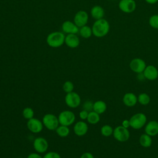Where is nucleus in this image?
<instances>
[{"label":"nucleus","instance_id":"f257e3e1","mask_svg":"<svg viewBox=\"0 0 158 158\" xmlns=\"http://www.w3.org/2000/svg\"><path fill=\"white\" fill-rule=\"evenodd\" d=\"M93 35L97 38H102L106 36L110 30V25L108 21L104 19L96 20L92 26Z\"/></svg>","mask_w":158,"mask_h":158},{"label":"nucleus","instance_id":"f03ea898","mask_svg":"<svg viewBox=\"0 0 158 158\" xmlns=\"http://www.w3.org/2000/svg\"><path fill=\"white\" fill-rule=\"evenodd\" d=\"M65 36L61 31H53L46 37V43L49 46L52 48H57L65 43Z\"/></svg>","mask_w":158,"mask_h":158},{"label":"nucleus","instance_id":"7ed1b4c3","mask_svg":"<svg viewBox=\"0 0 158 158\" xmlns=\"http://www.w3.org/2000/svg\"><path fill=\"white\" fill-rule=\"evenodd\" d=\"M129 120L130 127L133 129L138 130L144 126L147 121V117L143 113H137L134 114Z\"/></svg>","mask_w":158,"mask_h":158},{"label":"nucleus","instance_id":"20e7f679","mask_svg":"<svg viewBox=\"0 0 158 158\" xmlns=\"http://www.w3.org/2000/svg\"><path fill=\"white\" fill-rule=\"evenodd\" d=\"M43 125L49 130H56L59 125L58 117L52 114H45L42 119Z\"/></svg>","mask_w":158,"mask_h":158},{"label":"nucleus","instance_id":"39448f33","mask_svg":"<svg viewBox=\"0 0 158 158\" xmlns=\"http://www.w3.org/2000/svg\"><path fill=\"white\" fill-rule=\"evenodd\" d=\"M58 120L60 125L70 126L75 122V115L70 110H63L58 115Z\"/></svg>","mask_w":158,"mask_h":158},{"label":"nucleus","instance_id":"423d86ee","mask_svg":"<svg viewBox=\"0 0 158 158\" xmlns=\"http://www.w3.org/2000/svg\"><path fill=\"white\" fill-rule=\"evenodd\" d=\"M65 102L70 108L78 107L81 104V98L80 95L73 91L68 93L65 96Z\"/></svg>","mask_w":158,"mask_h":158},{"label":"nucleus","instance_id":"0eeeda50","mask_svg":"<svg viewBox=\"0 0 158 158\" xmlns=\"http://www.w3.org/2000/svg\"><path fill=\"white\" fill-rule=\"evenodd\" d=\"M113 136L114 138L119 142H125L130 138V132L128 128L122 125L118 126L114 129Z\"/></svg>","mask_w":158,"mask_h":158},{"label":"nucleus","instance_id":"6e6552de","mask_svg":"<svg viewBox=\"0 0 158 158\" xmlns=\"http://www.w3.org/2000/svg\"><path fill=\"white\" fill-rule=\"evenodd\" d=\"M88 14L83 10L78 11L74 15L73 22L78 27H81L86 25L88 22Z\"/></svg>","mask_w":158,"mask_h":158},{"label":"nucleus","instance_id":"1a4fd4ad","mask_svg":"<svg viewBox=\"0 0 158 158\" xmlns=\"http://www.w3.org/2000/svg\"><path fill=\"white\" fill-rule=\"evenodd\" d=\"M49 147L48 141L43 137H38L33 141L34 149L38 153H44L47 151Z\"/></svg>","mask_w":158,"mask_h":158},{"label":"nucleus","instance_id":"9d476101","mask_svg":"<svg viewBox=\"0 0 158 158\" xmlns=\"http://www.w3.org/2000/svg\"><path fill=\"white\" fill-rule=\"evenodd\" d=\"M27 126L28 129L31 133H39L42 131L44 125L41 120L33 117L31 119L28 120Z\"/></svg>","mask_w":158,"mask_h":158},{"label":"nucleus","instance_id":"9b49d317","mask_svg":"<svg viewBox=\"0 0 158 158\" xmlns=\"http://www.w3.org/2000/svg\"><path fill=\"white\" fill-rule=\"evenodd\" d=\"M118 7L121 11L125 13H131L135 10L136 4L135 0H120Z\"/></svg>","mask_w":158,"mask_h":158},{"label":"nucleus","instance_id":"f8f14e48","mask_svg":"<svg viewBox=\"0 0 158 158\" xmlns=\"http://www.w3.org/2000/svg\"><path fill=\"white\" fill-rule=\"evenodd\" d=\"M129 65L130 69L136 73L143 72L146 67L144 60L140 58H135L132 59L130 61Z\"/></svg>","mask_w":158,"mask_h":158},{"label":"nucleus","instance_id":"ddd939ff","mask_svg":"<svg viewBox=\"0 0 158 158\" xmlns=\"http://www.w3.org/2000/svg\"><path fill=\"white\" fill-rule=\"evenodd\" d=\"M88 130V124L84 121H78L73 126L74 133L78 136H83Z\"/></svg>","mask_w":158,"mask_h":158},{"label":"nucleus","instance_id":"4468645a","mask_svg":"<svg viewBox=\"0 0 158 158\" xmlns=\"http://www.w3.org/2000/svg\"><path fill=\"white\" fill-rule=\"evenodd\" d=\"M61 27L63 32L67 34H77L79 31V27L70 20L64 22Z\"/></svg>","mask_w":158,"mask_h":158},{"label":"nucleus","instance_id":"2eb2a0df","mask_svg":"<svg viewBox=\"0 0 158 158\" xmlns=\"http://www.w3.org/2000/svg\"><path fill=\"white\" fill-rule=\"evenodd\" d=\"M143 73L146 79L149 80H154L158 77V70L152 65H146Z\"/></svg>","mask_w":158,"mask_h":158},{"label":"nucleus","instance_id":"dca6fc26","mask_svg":"<svg viewBox=\"0 0 158 158\" xmlns=\"http://www.w3.org/2000/svg\"><path fill=\"white\" fill-rule=\"evenodd\" d=\"M65 43L70 48H76L80 44V39L77 34H67L65 38Z\"/></svg>","mask_w":158,"mask_h":158},{"label":"nucleus","instance_id":"f3484780","mask_svg":"<svg viewBox=\"0 0 158 158\" xmlns=\"http://www.w3.org/2000/svg\"><path fill=\"white\" fill-rule=\"evenodd\" d=\"M145 133L151 136H154L158 134V122L156 120L149 121L144 128Z\"/></svg>","mask_w":158,"mask_h":158},{"label":"nucleus","instance_id":"a211bd4d","mask_svg":"<svg viewBox=\"0 0 158 158\" xmlns=\"http://www.w3.org/2000/svg\"><path fill=\"white\" fill-rule=\"evenodd\" d=\"M138 102V97L133 93H127L123 97V104L128 107H133Z\"/></svg>","mask_w":158,"mask_h":158},{"label":"nucleus","instance_id":"6ab92c4d","mask_svg":"<svg viewBox=\"0 0 158 158\" xmlns=\"http://www.w3.org/2000/svg\"><path fill=\"white\" fill-rule=\"evenodd\" d=\"M90 14L91 17L96 20L102 19L104 15L105 12L104 9L101 6L99 5H96L91 9Z\"/></svg>","mask_w":158,"mask_h":158},{"label":"nucleus","instance_id":"aec40b11","mask_svg":"<svg viewBox=\"0 0 158 158\" xmlns=\"http://www.w3.org/2000/svg\"><path fill=\"white\" fill-rule=\"evenodd\" d=\"M107 109V105L103 101H96L93 103V110L99 114H103Z\"/></svg>","mask_w":158,"mask_h":158},{"label":"nucleus","instance_id":"412c9836","mask_svg":"<svg viewBox=\"0 0 158 158\" xmlns=\"http://www.w3.org/2000/svg\"><path fill=\"white\" fill-rule=\"evenodd\" d=\"M78 33H80V36L85 39H88L91 36L93 35V31H92V28L88 26V25H84L81 27L80 28Z\"/></svg>","mask_w":158,"mask_h":158},{"label":"nucleus","instance_id":"4be33fe9","mask_svg":"<svg viewBox=\"0 0 158 158\" xmlns=\"http://www.w3.org/2000/svg\"><path fill=\"white\" fill-rule=\"evenodd\" d=\"M139 143L144 148H149L152 144L151 136L146 133L142 134L139 137Z\"/></svg>","mask_w":158,"mask_h":158},{"label":"nucleus","instance_id":"5701e85b","mask_svg":"<svg viewBox=\"0 0 158 158\" xmlns=\"http://www.w3.org/2000/svg\"><path fill=\"white\" fill-rule=\"evenodd\" d=\"M86 120H87L88 122L90 124H93V125L96 124L100 120L99 114H98L97 112H94V110L89 112Z\"/></svg>","mask_w":158,"mask_h":158},{"label":"nucleus","instance_id":"b1692460","mask_svg":"<svg viewBox=\"0 0 158 158\" xmlns=\"http://www.w3.org/2000/svg\"><path fill=\"white\" fill-rule=\"evenodd\" d=\"M56 132L58 135V136H59L60 137L65 138V137H67L69 135L70 129H69V127H67V126L60 125L56 129Z\"/></svg>","mask_w":158,"mask_h":158},{"label":"nucleus","instance_id":"393cba45","mask_svg":"<svg viewBox=\"0 0 158 158\" xmlns=\"http://www.w3.org/2000/svg\"><path fill=\"white\" fill-rule=\"evenodd\" d=\"M114 129L109 125H104L101 128V135L105 137H109L113 135Z\"/></svg>","mask_w":158,"mask_h":158},{"label":"nucleus","instance_id":"a878e982","mask_svg":"<svg viewBox=\"0 0 158 158\" xmlns=\"http://www.w3.org/2000/svg\"><path fill=\"white\" fill-rule=\"evenodd\" d=\"M138 101L140 104L146 106L149 103L150 97L146 93H141L138 96Z\"/></svg>","mask_w":158,"mask_h":158},{"label":"nucleus","instance_id":"bb28decb","mask_svg":"<svg viewBox=\"0 0 158 158\" xmlns=\"http://www.w3.org/2000/svg\"><path fill=\"white\" fill-rule=\"evenodd\" d=\"M22 115L25 119H27V120L31 119V118H33L34 111H33L32 108L29 107H25L23 109Z\"/></svg>","mask_w":158,"mask_h":158},{"label":"nucleus","instance_id":"cd10ccee","mask_svg":"<svg viewBox=\"0 0 158 158\" xmlns=\"http://www.w3.org/2000/svg\"><path fill=\"white\" fill-rule=\"evenodd\" d=\"M149 24L152 28L158 29V14H154L150 17Z\"/></svg>","mask_w":158,"mask_h":158},{"label":"nucleus","instance_id":"c85d7f7f","mask_svg":"<svg viewBox=\"0 0 158 158\" xmlns=\"http://www.w3.org/2000/svg\"><path fill=\"white\" fill-rule=\"evenodd\" d=\"M62 88H63V90L64 91V92H65L66 93H70V92L73 91V90L74 89V85L72 81H66L64 83Z\"/></svg>","mask_w":158,"mask_h":158},{"label":"nucleus","instance_id":"c756f323","mask_svg":"<svg viewBox=\"0 0 158 158\" xmlns=\"http://www.w3.org/2000/svg\"><path fill=\"white\" fill-rule=\"evenodd\" d=\"M83 109L86 111L91 112L93 110V102L91 101H86L83 104Z\"/></svg>","mask_w":158,"mask_h":158},{"label":"nucleus","instance_id":"7c9ffc66","mask_svg":"<svg viewBox=\"0 0 158 158\" xmlns=\"http://www.w3.org/2000/svg\"><path fill=\"white\" fill-rule=\"evenodd\" d=\"M43 158H61V157L60 154L56 152L49 151L45 154Z\"/></svg>","mask_w":158,"mask_h":158},{"label":"nucleus","instance_id":"2f4dec72","mask_svg":"<svg viewBox=\"0 0 158 158\" xmlns=\"http://www.w3.org/2000/svg\"><path fill=\"white\" fill-rule=\"evenodd\" d=\"M88 112L85 110H82L79 113V117L84 120H86L87 119V117H88Z\"/></svg>","mask_w":158,"mask_h":158},{"label":"nucleus","instance_id":"473e14b6","mask_svg":"<svg viewBox=\"0 0 158 158\" xmlns=\"http://www.w3.org/2000/svg\"><path fill=\"white\" fill-rule=\"evenodd\" d=\"M80 158H94V157L91 152H84L83 154H82Z\"/></svg>","mask_w":158,"mask_h":158},{"label":"nucleus","instance_id":"72a5a7b5","mask_svg":"<svg viewBox=\"0 0 158 158\" xmlns=\"http://www.w3.org/2000/svg\"><path fill=\"white\" fill-rule=\"evenodd\" d=\"M27 158H43V157L41 156H40L38 153L32 152V153H30V154H28V156H27Z\"/></svg>","mask_w":158,"mask_h":158},{"label":"nucleus","instance_id":"f704fd0d","mask_svg":"<svg viewBox=\"0 0 158 158\" xmlns=\"http://www.w3.org/2000/svg\"><path fill=\"white\" fill-rule=\"evenodd\" d=\"M122 125L126 128H128V127H130V120H127V119H125L124 120H123L122 123Z\"/></svg>","mask_w":158,"mask_h":158},{"label":"nucleus","instance_id":"c9c22d12","mask_svg":"<svg viewBox=\"0 0 158 158\" xmlns=\"http://www.w3.org/2000/svg\"><path fill=\"white\" fill-rule=\"evenodd\" d=\"M137 79H138V80H139V81H143V80H144L146 79L143 72L137 73Z\"/></svg>","mask_w":158,"mask_h":158},{"label":"nucleus","instance_id":"e433bc0d","mask_svg":"<svg viewBox=\"0 0 158 158\" xmlns=\"http://www.w3.org/2000/svg\"><path fill=\"white\" fill-rule=\"evenodd\" d=\"M144 1L149 4H154L158 2V0H144Z\"/></svg>","mask_w":158,"mask_h":158},{"label":"nucleus","instance_id":"4c0bfd02","mask_svg":"<svg viewBox=\"0 0 158 158\" xmlns=\"http://www.w3.org/2000/svg\"><path fill=\"white\" fill-rule=\"evenodd\" d=\"M157 158H158V157H157Z\"/></svg>","mask_w":158,"mask_h":158}]
</instances>
